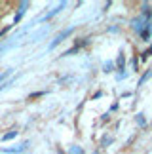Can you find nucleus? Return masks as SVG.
Masks as SVG:
<instances>
[{
  "label": "nucleus",
  "mask_w": 152,
  "mask_h": 154,
  "mask_svg": "<svg viewBox=\"0 0 152 154\" xmlns=\"http://www.w3.org/2000/svg\"><path fill=\"white\" fill-rule=\"evenodd\" d=\"M116 65H118V70H124V67H126V55L122 51H120L118 59H116Z\"/></svg>",
  "instance_id": "39448f33"
},
{
  "label": "nucleus",
  "mask_w": 152,
  "mask_h": 154,
  "mask_svg": "<svg viewBox=\"0 0 152 154\" xmlns=\"http://www.w3.org/2000/svg\"><path fill=\"white\" fill-rule=\"evenodd\" d=\"M65 6H67L65 2H61V4H59V6H57V8H55V10H51V11H50V14H48V15H46V17H44V19H51V17H53L55 14H59V11H61L63 8H65Z\"/></svg>",
  "instance_id": "20e7f679"
},
{
  "label": "nucleus",
  "mask_w": 152,
  "mask_h": 154,
  "mask_svg": "<svg viewBox=\"0 0 152 154\" xmlns=\"http://www.w3.org/2000/svg\"><path fill=\"white\" fill-rule=\"evenodd\" d=\"M72 31H74V29H67V31H63V32H59V34H57V36H55V40H53V42L50 44V50H53V48H55L57 44H61L63 40H65V38L68 36V34H72Z\"/></svg>",
  "instance_id": "f03ea898"
},
{
  "label": "nucleus",
  "mask_w": 152,
  "mask_h": 154,
  "mask_svg": "<svg viewBox=\"0 0 152 154\" xmlns=\"http://www.w3.org/2000/svg\"><path fill=\"white\" fill-rule=\"evenodd\" d=\"M68 154H84V150H82V146L74 145V146H71V149H68Z\"/></svg>",
  "instance_id": "0eeeda50"
},
{
  "label": "nucleus",
  "mask_w": 152,
  "mask_h": 154,
  "mask_svg": "<svg viewBox=\"0 0 152 154\" xmlns=\"http://www.w3.org/2000/svg\"><path fill=\"white\" fill-rule=\"evenodd\" d=\"M137 124H139L141 128H144V124H147V120H144V114H143V112H139V114H137Z\"/></svg>",
  "instance_id": "6e6552de"
},
{
  "label": "nucleus",
  "mask_w": 152,
  "mask_h": 154,
  "mask_svg": "<svg viewBox=\"0 0 152 154\" xmlns=\"http://www.w3.org/2000/svg\"><path fill=\"white\" fill-rule=\"evenodd\" d=\"M112 67H114V63H112V61H108V63H105L103 70H105V72H112Z\"/></svg>",
  "instance_id": "1a4fd4ad"
},
{
  "label": "nucleus",
  "mask_w": 152,
  "mask_h": 154,
  "mask_svg": "<svg viewBox=\"0 0 152 154\" xmlns=\"http://www.w3.org/2000/svg\"><path fill=\"white\" fill-rule=\"evenodd\" d=\"M27 8H29V2H21V4H19V11H17V15H15V23L21 19V15L25 14V10H27Z\"/></svg>",
  "instance_id": "7ed1b4c3"
},
{
  "label": "nucleus",
  "mask_w": 152,
  "mask_h": 154,
  "mask_svg": "<svg viewBox=\"0 0 152 154\" xmlns=\"http://www.w3.org/2000/svg\"><path fill=\"white\" fill-rule=\"evenodd\" d=\"M91 154H99V152H97V150H95V152H91Z\"/></svg>",
  "instance_id": "4468645a"
},
{
  "label": "nucleus",
  "mask_w": 152,
  "mask_h": 154,
  "mask_svg": "<svg viewBox=\"0 0 152 154\" xmlns=\"http://www.w3.org/2000/svg\"><path fill=\"white\" fill-rule=\"evenodd\" d=\"M133 69H135V70L139 69V59L137 57H133Z\"/></svg>",
  "instance_id": "ddd939ff"
},
{
  "label": "nucleus",
  "mask_w": 152,
  "mask_h": 154,
  "mask_svg": "<svg viewBox=\"0 0 152 154\" xmlns=\"http://www.w3.org/2000/svg\"><path fill=\"white\" fill-rule=\"evenodd\" d=\"M112 137H107V135H105V137H103V141H101V146H107V145H110V143H112Z\"/></svg>",
  "instance_id": "9d476101"
},
{
  "label": "nucleus",
  "mask_w": 152,
  "mask_h": 154,
  "mask_svg": "<svg viewBox=\"0 0 152 154\" xmlns=\"http://www.w3.org/2000/svg\"><path fill=\"white\" fill-rule=\"evenodd\" d=\"M15 135H17V131H10V133H6L4 137H2V141H10V139H14Z\"/></svg>",
  "instance_id": "9b49d317"
},
{
  "label": "nucleus",
  "mask_w": 152,
  "mask_h": 154,
  "mask_svg": "<svg viewBox=\"0 0 152 154\" xmlns=\"http://www.w3.org/2000/svg\"><path fill=\"white\" fill-rule=\"evenodd\" d=\"M148 21H152V15H148V14H141L139 17H135V19L131 21V29L141 34V32L144 31V27L148 25Z\"/></svg>",
  "instance_id": "f257e3e1"
},
{
  "label": "nucleus",
  "mask_w": 152,
  "mask_h": 154,
  "mask_svg": "<svg viewBox=\"0 0 152 154\" xmlns=\"http://www.w3.org/2000/svg\"><path fill=\"white\" fill-rule=\"evenodd\" d=\"M150 55H152V46H150V48H147V50L143 51V59H147V57H150Z\"/></svg>",
  "instance_id": "f8f14e48"
},
{
  "label": "nucleus",
  "mask_w": 152,
  "mask_h": 154,
  "mask_svg": "<svg viewBox=\"0 0 152 154\" xmlns=\"http://www.w3.org/2000/svg\"><path fill=\"white\" fill-rule=\"evenodd\" d=\"M150 76H152V69H150V70H147V72H144V74L141 76V80H139V86H143L144 82H147V80L150 78Z\"/></svg>",
  "instance_id": "423d86ee"
}]
</instances>
